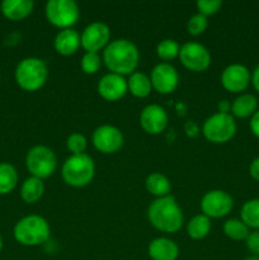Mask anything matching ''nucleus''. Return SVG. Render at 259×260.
<instances>
[{
    "label": "nucleus",
    "mask_w": 259,
    "mask_h": 260,
    "mask_svg": "<svg viewBox=\"0 0 259 260\" xmlns=\"http://www.w3.org/2000/svg\"><path fill=\"white\" fill-rule=\"evenodd\" d=\"M35 3L32 0H4L2 12L8 19L23 20L33 12Z\"/></svg>",
    "instance_id": "obj_19"
},
{
    "label": "nucleus",
    "mask_w": 259,
    "mask_h": 260,
    "mask_svg": "<svg viewBox=\"0 0 259 260\" xmlns=\"http://www.w3.org/2000/svg\"><path fill=\"white\" fill-rule=\"evenodd\" d=\"M178 57L183 66L193 73H202L211 65L210 51L198 42H187L180 46Z\"/></svg>",
    "instance_id": "obj_10"
},
{
    "label": "nucleus",
    "mask_w": 259,
    "mask_h": 260,
    "mask_svg": "<svg viewBox=\"0 0 259 260\" xmlns=\"http://www.w3.org/2000/svg\"><path fill=\"white\" fill-rule=\"evenodd\" d=\"M202 134L212 144H226L236 134L235 118L230 113H215L202 126Z\"/></svg>",
    "instance_id": "obj_6"
},
{
    "label": "nucleus",
    "mask_w": 259,
    "mask_h": 260,
    "mask_svg": "<svg viewBox=\"0 0 259 260\" xmlns=\"http://www.w3.org/2000/svg\"><path fill=\"white\" fill-rule=\"evenodd\" d=\"M249 127H250L251 134H253L256 139H259V109L250 117Z\"/></svg>",
    "instance_id": "obj_34"
},
{
    "label": "nucleus",
    "mask_w": 259,
    "mask_h": 260,
    "mask_svg": "<svg viewBox=\"0 0 259 260\" xmlns=\"http://www.w3.org/2000/svg\"><path fill=\"white\" fill-rule=\"evenodd\" d=\"M152 89L159 94H170L179 85V74L169 62H160L150 74Z\"/></svg>",
    "instance_id": "obj_14"
},
{
    "label": "nucleus",
    "mask_w": 259,
    "mask_h": 260,
    "mask_svg": "<svg viewBox=\"0 0 259 260\" xmlns=\"http://www.w3.org/2000/svg\"><path fill=\"white\" fill-rule=\"evenodd\" d=\"M240 220L253 230H259V198L246 201L240 210Z\"/></svg>",
    "instance_id": "obj_25"
},
{
    "label": "nucleus",
    "mask_w": 259,
    "mask_h": 260,
    "mask_svg": "<svg viewBox=\"0 0 259 260\" xmlns=\"http://www.w3.org/2000/svg\"><path fill=\"white\" fill-rule=\"evenodd\" d=\"M218 113H230L231 112V103L229 101H221L217 104Z\"/></svg>",
    "instance_id": "obj_37"
},
{
    "label": "nucleus",
    "mask_w": 259,
    "mask_h": 260,
    "mask_svg": "<svg viewBox=\"0 0 259 260\" xmlns=\"http://www.w3.org/2000/svg\"><path fill=\"white\" fill-rule=\"evenodd\" d=\"M95 174L94 160L89 155H71L61 168L63 182L74 188H83L90 184Z\"/></svg>",
    "instance_id": "obj_4"
},
{
    "label": "nucleus",
    "mask_w": 259,
    "mask_h": 260,
    "mask_svg": "<svg viewBox=\"0 0 259 260\" xmlns=\"http://www.w3.org/2000/svg\"><path fill=\"white\" fill-rule=\"evenodd\" d=\"M196 7H197L200 14L210 17V15L220 12V9L222 8V2L221 0H198L196 3Z\"/></svg>",
    "instance_id": "obj_32"
},
{
    "label": "nucleus",
    "mask_w": 259,
    "mask_h": 260,
    "mask_svg": "<svg viewBox=\"0 0 259 260\" xmlns=\"http://www.w3.org/2000/svg\"><path fill=\"white\" fill-rule=\"evenodd\" d=\"M147 218L156 230L165 234H174L183 226V212L173 196L156 198L147 210Z\"/></svg>",
    "instance_id": "obj_2"
},
{
    "label": "nucleus",
    "mask_w": 259,
    "mask_h": 260,
    "mask_svg": "<svg viewBox=\"0 0 259 260\" xmlns=\"http://www.w3.org/2000/svg\"><path fill=\"white\" fill-rule=\"evenodd\" d=\"M79 47H81L80 35L73 28L60 30L53 41V48L61 56H73Z\"/></svg>",
    "instance_id": "obj_17"
},
{
    "label": "nucleus",
    "mask_w": 259,
    "mask_h": 260,
    "mask_svg": "<svg viewBox=\"0 0 259 260\" xmlns=\"http://www.w3.org/2000/svg\"><path fill=\"white\" fill-rule=\"evenodd\" d=\"M221 85L225 90L235 94H243L251 81V74L246 66L241 63H231L221 73Z\"/></svg>",
    "instance_id": "obj_13"
},
{
    "label": "nucleus",
    "mask_w": 259,
    "mask_h": 260,
    "mask_svg": "<svg viewBox=\"0 0 259 260\" xmlns=\"http://www.w3.org/2000/svg\"><path fill=\"white\" fill-rule=\"evenodd\" d=\"M3 249V239H2V235H0V251H2Z\"/></svg>",
    "instance_id": "obj_39"
},
{
    "label": "nucleus",
    "mask_w": 259,
    "mask_h": 260,
    "mask_svg": "<svg viewBox=\"0 0 259 260\" xmlns=\"http://www.w3.org/2000/svg\"><path fill=\"white\" fill-rule=\"evenodd\" d=\"M145 187L150 194L155 196L156 198L170 196V190H172L170 180L161 173H151L150 175H147L146 180H145Z\"/></svg>",
    "instance_id": "obj_22"
},
{
    "label": "nucleus",
    "mask_w": 259,
    "mask_h": 260,
    "mask_svg": "<svg viewBox=\"0 0 259 260\" xmlns=\"http://www.w3.org/2000/svg\"><path fill=\"white\" fill-rule=\"evenodd\" d=\"M207 27H208L207 17L197 13V14L192 15V17L189 18V20H188L187 32L189 33L190 36L197 37V36L202 35V33L207 29Z\"/></svg>",
    "instance_id": "obj_31"
},
{
    "label": "nucleus",
    "mask_w": 259,
    "mask_h": 260,
    "mask_svg": "<svg viewBox=\"0 0 259 260\" xmlns=\"http://www.w3.org/2000/svg\"><path fill=\"white\" fill-rule=\"evenodd\" d=\"M18 183V173L12 164H0V194H8Z\"/></svg>",
    "instance_id": "obj_26"
},
{
    "label": "nucleus",
    "mask_w": 259,
    "mask_h": 260,
    "mask_svg": "<svg viewBox=\"0 0 259 260\" xmlns=\"http://www.w3.org/2000/svg\"><path fill=\"white\" fill-rule=\"evenodd\" d=\"M45 14L51 24L62 30L76 24L80 9L74 0H50L45 5Z\"/></svg>",
    "instance_id": "obj_8"
},
{
    "label": "nucleus",
    "mask_w": 259,
    "mask_h": 260,
    "mask_svg": "<svg viewBox=\"0 0 259 260\" xmlns=\"http://www.w3.org/2000/svg\"><path fill=\"white\" fill-rule=\"evenodd\" d=\"M25 165L32 177L43 180L50 178L56 172L57 157L50 147L37 145L27 152Z\"/></svg>",
    "instance_id": "obj_7"
},
{
    "label": "nucleus",
    "mask_w": 259,
    "mask_h": 260,
    "mask_svg": "<svg viewBox=\"0 0 259 260\" xmlns=\"http://www.w3.org/2000/svg\"><path fill=\"white\" fill-rule=\"evenodd\" d=\"M50 225L42 216H25L14 226L15 240L24 246L42 245L50 239Z\"/></svg>",
    "instance_id": "obj_3"
},
{
    "label": "nucleus",
    "mask_w": 259,
    "mask_h": 260,
    "mask_svg": "<svg viewBox=\"0 0 259 260\" xmlns=\"http://www.w3.org/2000/svg\"><path fill=\"white\" fill-rule=\"evenodd\" d=\"M244 260H259V258H258V256H249V258H246Z\"/></svg>",
    "instance_id": "obj_38"
},
{
    "label": "nucleus",
    "mask_w": 259,
    "mask_h": 260,
    "mask_svg": "<svg viewBox=\"0 0 259 260\" xmlns=\"http://www.w3.org/2000/svg\"><path fill=\"white\" fill-rule=\"evenodd\" d=\"M103 62L109 73L121 76L131 75L140 62L139 48L126 38L111 41L103 51Z\"/></svg>",
    "instance_id": "obj_1"
},
{
    "label": "nucleus",
    "mask_w": 259,
    "mask_h": 260,
    "mask_svg": "<svg viewBox=\"0 0 259 260\" xmlns=\"http://www.w3.org/2000/svg\"><path fill=\"white\" fill-rule=\"evenodd\" d=\"M45 193V183L42 179L29 177L24 180L20 188V197L28 205L38 202Z\"/></svg>",
    "instance_id": "obj_23"
},
{
    "label": "nucleus",
    "mask_w": 259,
    "mask_h": 260,
    "mask_svg": "<svg viewBox=\"0 0 259 260\" xmlns=\"http://www.w3.org/2000/svg\"><path fill=\"white\" fill-rule=\"evenodd\" d=\"M251 85H253V88L255 89L256 93H259V65L256 66L255 69L253 70V73H251Z\"/></svg>",
    "instance_id": "obj_36"
},
{
    "label": "nucleus",
    "mask_w": 259,
    "mask_h": 260,
    "mask_svg": "<svg viewBox=\"0 0 259 260\" xmlns=\"http://www.w3.org/2000/svg\"><path fill=\"white\" fill-rule=\"evenodd\" d=\"M127 86H128V91L136 98H146L150 95L152 91V84L150 80V76L146 74L140 73V71H135L131 74L127 80Z\"/></svg>",
    "instance_id": "obj_21"
},
{
    "label": "nucleus",
    "mask_w": 259,
    "mask_h": 260,
    "mask_svg": "<svg viewBox=\"0 0 259 260\" xmlns=\"http://www.w3.org/2000/svg\"><path fill=\"white\" fill-rule=\"evenodd\" d=\"M66 147L73 155L85 154V150L88 147V140L83 134L74 132L66 140Z\"/></svg>",
    "instance_id": "obj_30"
},
{
    "label": "nucleus",
    "mask_w": 259,
    "mask_h": 260,
    "mask_svg": "<svg viewBox=\"0 0 259 260\" xmlns=\"http://www.w3.org/2000/svg\"><path fill=\"white\" fill-rule=\"evenodd\" d=\"M258 111V99L249 93L240 94L231 103L230 114L234 118H250Z\"/></svg>",
    "instance_id": "obj_20"
},
{
    "label": "nucleus",
    "mask_w": 259,
    "mask_h": 260,
    "mask_svg": "<svg viewBox=\"0 0 259 260\" xmlns=\"http://www.w3.org/2000/svg\"><path fill=\"white\" fill-rule=\"evenodd\" d=\"M48 69L45 61L37 57H28L20 61L15 69L17 84L27 91H37L46 84Z\"/></svg>",
    "instance_id": "obj_5"
},
{
    "label": "nucleus",
    "mask_w": 259,
    "mask_h": 260,
    "mask_svg": "<svg viewBox=\"0 0 259 260\" xmlns=\"http://www.w3.org/2000/svg\"><path fill=\"white\" fill-rule=\"evenodd\" d=\"M111 29L103 22H93L84 28L80 35L81 47L85 52L98 53L109 45Z\"/></svg>",
    "instance_id": "obj_11"
},
{
    "label": "nucleus",
    "mask_w": 259,
    "mask_h": 260,
    "mask_svg": "<svg viewBox=\"0 0 259 260\" xmlns=\"http://www.w3.org/2000/svg\"><path fill=\"white\" fill-rule=\"evenodd\" d=\"M128 91L127 80L124 76L117 75V74L108 73L98 83V93L104 101L117 102L123 98Z\"/></svg>",
    "instance_id": "obj_16"
},
{
    "label": "nucleus",
    "mask_w": 259,
    "mask_h": 260,
    "mask_svg": "<svg viewBox=\"0 0 259 260\" xmlns=\"http://www.w3.org/2000/svg\"><path fill=\"white\" fill-rule=\"evenodd\" d=\"M180 46L177 41L172 40V38H167V40H163L161 42L157 43L156 46V55L160 60H163L164 62L168 61L174 60L175 57L179 56Z\"/></svg>",
    "instance_id": "obj_28"
},
{
    "label": "nucleus",
    "mask_w": 259,
    "mask_h": 260,
    "mask_svg": "<svg viewBox=\"0 0 259 260\" xmlns=\"http://www.w3.org/2000/svg\"><path fill=\"white\" fill-rule=\"evenodd\" d=\"M200 206L202 215L207 216L208 218H221L231 212L234 200L225 190L212 189L203 194Z\"/></svg>",
    "instance_id": "obj_9"
},
{
    "label": "nucleus",
    "mask_w": 259,
    "mask_h": 260,
    "mask_svg": "<svg viewBox=\"0 0 259 260\" xmlns=\"http://www.w3.org/2000/svg\"><path fill=\"white\" fill-rule=\"evenodd\" d=\"M102 65V57L99 56V53L94 52H85L81 57L80 66L81 70L84 71L88 75H94L99 71Z\"/></svg>",
    "instance_id": "obj_29"
},
{
    "label": "nucleus",
    "mask_w": 259,
    "mask_h": 260,
    "mask_svg": "<svg viewBox=\"0 0 259 260\" xmlns=\"http://www.w3.org/2000/svg\"><path fill=\"white\" fill-rule=\"evenodd\" d=\"M223 234L235 241H245L250 234V229L239 218H230L223 223Z\"/></svg>",
    "instance_id": "obj_27"
},
{
    "label": "nucleus",
    "mask_w": 259,
    "mask_h": 260,
    "mask_svg": "<svg viewBox=\"0 0 259 260\" xmlns=\"http://www.w3.org/2000/svg\"><path fill=\"white\" fill-rule=\"evenodd\" d=\"M211 231V218L205 215H197L187 223V234L193 240H202Z\"/></svg>",
    "instance_id": "obj_24"
},
{
    "label": "nucleus",
    "mask_w": 259,
    "mask_h": 260,
    "mask_svg": "<svg viewBox=\"0 0 259 260\" xmlns=\"http://www.w3.org/2000/svg\"><path fill=\"white\" fill-rule=\"evenodd\" d=\"M245 244L248 250L253 254V256L259 258V230L250 231L249 236L246 238Z\"/></svg>",
    "instance_id": "obj_33"
},
{
    "label": "nucleus",
    "mask_w": 259,
    "mask_h": 260,
    "mask_svg": "<svg viewBox=\"0 0 259 260\" xmlns=\"http://www.w3.org/2000/svg\"><path fill=\"white\" fill-rule=\"evenodd\" d=\"M169 117L165 109L159 104H149L140 113V126L146 134L160 135L165 131Z\"/></svg>",
    "instance_id": "obj_15"
},
{
    "label": "nucleus",
    "mask_w": 259,
    "mask_h": 260,
    "mask_svg": "<svg viewBox=\"0 0 259 260\" xmlns=\"http://www.w3.org/2000/svg\"><path fill=\"white\" fill-rule=\"evenodd\" d=\"M91 141L99 152L109 155L121 150L124 139L119 128L112 124H102L94 129Z\"/></svg>",
    "instance_id": "obj_12"
},
{
    "label": "nucleus",
    "mask_w": 259,
    "mask_h": 260,
    "mask_svg": "<svg viewBox=\"0 0 259 260\" xmlns=\"http://www.w3.org/2000/svg\"><path fill=\"white\" fill-rule=\"evenodd\" d=\"M249 175H250L254 180L259 182V156L255 157V159L250 162V165H249Z\"/></svg>",
    "instance_id": "obj_35"
},
{
    "label": "nucleus",
    "mask_w": 259,
    "mask_h": 260,
    "mask_svg": "<svg viewBox=\"0 0 259 260\" xmlns=\"http://www.w3.org/2000/svg\"><path fill=\"white\" fill-rule=\"evenodd\" d=\"M147 254L151 260H177L179 246L168 238H157L150 243Z\"/></svg>",
    "instance_id": "obj_18"
}]
</instances>
